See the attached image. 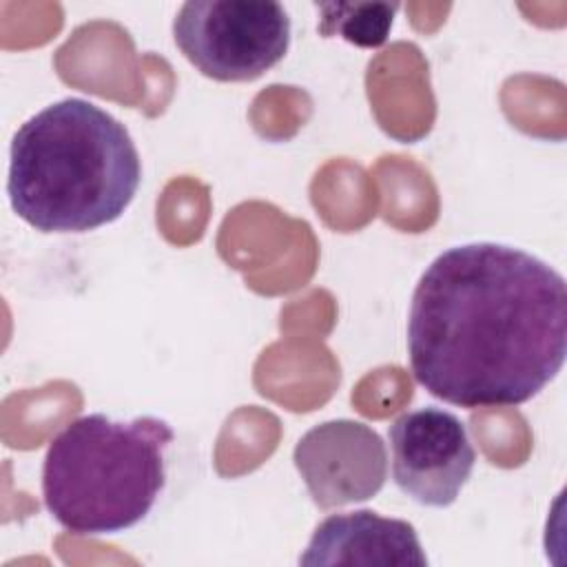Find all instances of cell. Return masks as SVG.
Listing matches in <instances>:
<instances>
[{"mask_svg":"<svg viewBox=\"0 0 567 567\" xmlns=\"http://www.w3.org/2000/svg\"><path fill=\"white\" fill-rule=\"evenodd\" d=\"M292 461L321 509L368 501L388 478L383 439L352 419H332L310 427L297 441Z\"/></svg>","mask_w":567,"mask_h":567,"instance_id":"obj_6","label":"cell"},{"mask_svg":"<svg viewBox=\"0 0 567 567\" xmlns=\"http://www.w3.org/2000/svg\"><path fill=\"white\" fill-rule=\"evenodd\" d=\"M299 565L425 567L427 556L408 520L357 509L321 520L299 556Z\"/></svg>","mask_w":567,"mask_h":567,"instance_id":"obj_7","label":"cell"},{"mask_svg":"<svg viewBox=\"0 0 567 567\" xmlns=\"http://www.w3.org/2000/svg\"><path fill=\"white\" fill-rule=\"evenodd\" d=\"M184 58L217 82H250L284 60L290 18L268 0H188L173 20Z\"/></svg>","mask_w":567,"mask_h":567,"instance_id":"obj_4","label":"cell"},{"mask_svg":"<svg viewBox=\"0 0 567 567\" xmlns=\"http://www.w3.org/2000/svg\"><path fill=\"white\" fill-rule=\"evenodd\" d=\"M175 439L168 421H113L86 414L47 447L42 498L49 514L82 536L120 534L137 525L166 483L164 452Z\"/></svg>","mask_w":567,"mask_h":567,"instance_id":"obj_3","label":"cell"},{"mask_svg":"<svg viewBox=\"0 0 567 567\" xmlns=\"http://www.w3.org/2000/svg\"><path fill=\"white\" fill-rule=\"evenodd\" d=\"M396 487L425 507L452 505L467 483L476 452L465 423L443 408H419L390 425Z\"/></svg>","mask_w":567,"mask_h":567,"instance_id":"obj_5","label":"cell"},{"mask_svg":"<svg viewBox=\"0 0 567 567\" xmlns=\"http://www.w3.org/2000/svg\"><path fill=\"white\" fill-rule=\"evenodd\" d=\"M408 352L419 385L450 405H520L565 363V277L516 246H452L414 288Z\"/></svg>","mask_w":567,"mask_h":567,"instance_id":"obj_1","label":"cell"},{"mask_svg":"<svg viewBox=\"0 0 567 567\" xmlns=\"http://www.w3.org/2000/svg\"><path fill=\"white\" fill-rule=\"evenodd\" d=\"M319 33L323 38H343L346 42L363 49H377L385 44L396 2H317Z\"/></svg>","mask_w":567,"mask_h":567,"instance_id":"obj_8","label":"cell"},{"mask_svg":"<svg viewBox=\"0 0 567 567\" xmlns=\"http://www.w3.org/2000/svg\"><path fill=\"white\" fill-rule=\"evenodd\" d=\"M140 179L126 126L84 97L44 106L11 140L7 195L13 213L40 233H86L115 221Z\"/></svg>","mask_w":567,"mask_h":567,"instance_id":"obj_2","label":"cell"}]
</instances>
